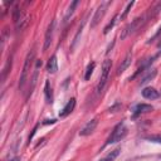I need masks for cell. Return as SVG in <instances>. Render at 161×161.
<instances>
[{
  "instance_id": "3957f363",
  "label": "cell",
  "mask_w": 161,
  "mask_h": 161,
  "mask_svg": "<svg viewBox=\"0 0 161 161\" xmlns=\"http://www.w3.org/2000/svg\"><path fill=\"white\" fill-rule=\"evenodd\" d=\"M111 68H112V62H111V59L103 60L102 70H101V77H99V82H98V84H97V87H96V91H97L98 94L103 91V88H104V86H106V83H107V80H108V75H109Z\"/></svg>"
},
{
  "instance_id": "e0dca14e",
  "label": "cell",
  "mask_w": 161,
  "mask_h": 161,
  "mask_svg": "<svg viewBox=\"0 0 161 161\" xmlns=\"http://www.w3.org/2000/svg\"><path fill=\"white\" fill-rule=\"evenodd\" d=\"M119 151H121V148L117 147V148L112 150L109 153H107V156H104L103 158H101V160H98V161H113V160L119 155Z\"/></svg>"
},
{
  "instance_id": "5b68a950",
  "label": "cell",
  "mask_w": 161,
  "mask_h": 161,
  "mask_svg": "<svg viewBox=\"0 0 161 161\" xmlns=\"http://www.w3.org/2000/svg\"><path fill=\"white\" fill-rule=\"evenodd\" d=\"M108 4H109V1H103V3L99 4V6L97 8V10H96V13H94V15L91 20V28H96L98 25V23L101 21V19L103 18V15L106 13V9H107Z\"/></svg>"
},
{
  "instance_id": "277c9868",
  "label": "cell",
  "mask_w": 161,
  "mask_h": 161,
  "mask_svg": "<svg viewBox=\"0 0 161 161\" xmlns=\"http://www.w3.org/2000/svg\"><path fill=\"white\" fill-rule=\"evenodd\" d=\"M126 135H127V128H126V126H125L123 122H119L118 125H116V127H114L113 131L111 132L109 137L107 138L106 145H111V143L118 142V141H121Z\"/></svg>"
},
{
  "instance_id": "5bb4252c",
  "label": "cell",
  "mask_w": 161,
  "mask_h": 161,
  "mask_svg": "<svg viewBox=\"0 0 161 161\" xmlns=\"http://www.w3.org/2000/svg\"><path fill=\"white\" fill-rule=\"evenodd\" d=\"M44 96H45L47 103H52L53 102V92H52V87H50L49 80H45V84H44Z\"/></svg>"
},
{
  "instance_id": "603a6c76",
  "label": "cell",
  "mask_w": 161,
  "mask_h": 161,
  "mask_svg": "<svg viewBox=\"0 0 161 161\" xmlns=\"http://www.w3.org/2000/svg\"><path fill=\"white\" fill-rule=\"evenodd\" d=\"M121 107H122L121 103H119V102H116L113 106H111V107L108 108V112H112V113H113V112H117L118 109H121Z\"/></svg>"
},
{
  "instance_id": "6da1fadb",
  "label": "cell",
  "mask_w": 161,
  "mask_h": 161,
  "mask_svg": "<svg viewBox=\"0 0 161 161\" xmlns=\"http://www.w3.org/2000/svg\"><path fill=\"white\" fill-rule=\"evenodd\" d=\"M150 19H152L151 18V15H150V13L147 11V13H145L143 15H141V16H137L136 19H133L130 24H127L125 28H123V30L121 31V39L123 40V39H126L127 36H130L131 34H133L135 31H137L140 28H142Z\"/></svg>"
},
{
  "instance_id": "ba28073f",
  "label": "cell",
  "mask_w": 161,
  "mask_h": 161,
  "mask_svg": "<svg viewBox=\"0 0 161 161\" xmlns=\"http://www.w3.org/2000/svg\"><path fill=\"white\" fill-rule=\"evenodd\" d=\"M152 109H153V107H152L151 104L140 103V104H137V106L133 108V114H132V117H133V118H136L137 116L143 114V113H147V112H151Z\"/></svg>"
},
{
  "instance_id": "52a82bcc",
  "label": "cell",
  "mask_w": 161,
  "mask_h": 161,
  "mask_svg": "<svg viewBox=\"0 0 161 161\" xmlns=\"http://www.w3.org/2000/svg\"><path fill=\"white\" fill-rule=\"evenodd\" d=\"M97 125H98V121L96 119V118H93V119H91V121H88L87 123H86V126L80 130V132H79V135L80 136H89L94 130H96V127H97Z\"/></svg>"
},
{
  "instance_id": "7c38bea8",
  "label": "cell",
  "mask_w": 161,
  "mask_h": 161,
  "mask_svg": "<svg viewBox=\"0 0 161 161\" xmlns=\"http://www.w3.org/2000/svg\"><path fill=\"white\" fill-rule=\"evenodd\" d=\"M142 96L146 98V99H156L160 97V92L156 91L153 87H146L142 89Z\"/></svg>"
},
{
  "instance_id": "83f0119b",
  "label": "cell",
  "mask_w": 161,
  "mask_h": 161,
  "mask_svg": "<svg viewBox=\"0 0 161 161\" xmlns=\"http://www.w3.org/2000/svg\"><path fill=\"white\" fill-rule=\"evenodd\" d=\"M10 161H20V158H19V157H14V158H11Z\"/></svg>"
},
{
  "instance_id": "ffe728a7",
  "label": "cell",
  "mask_w": 161,
  "mask_h": 161,
  "mask_svg": "<svg viewBox=\"0 0 161 161\" xmlns=\"http://www.w3.org/2000/svg\"><path fill=\"white\" fill-rule=\"evenodd\" d=\"M133 4H135V1H130V3L127 4V6H126V9L123 10V13H122V15H121V19H126V18H127V15H128V13H130V10L132 9V6H133Z\"/></svg>"
},
{
  "instance_id": "484cf974",
  "label": "cell",
  "mask_w": 161,
  "mask_h": 161,
  "mask_svg": "<svg viewBox=\"0 0 161 161\" xmlns=\"http://www.w3.org/2000/svg\"><path fill=\"white\" fill-rule=\"evenodd\" d=\"M38 126H39V125H36V126H35V127L33 128V132H31V135H29V141H31V138H33V136H34V135L36 133V128H38Z\"/></svg>"
},
{
  "instance_id": "cb8c5ba5",
  "label": "cell",
  "mask_w": 161,
  "mask_h": 161,
  "mask_svg": "<svg viewBox=\"0 0 161 161\" xmlns=\"http://www.w3.org/2000/svg\"><path fill=\"white\" fill-rule=\"evenodd\" d=\"M160 34H161V26H160V28H158V29H157V31H156V33H155V35H153V36H152V38H150V40H148V42H147V43H151V42H153V40H155V39H157V38H158V36H160Z\"/></svg>"
},
{
  "instance_id": "7a4b0ae2",
  "label": "cell",
  "mask_w": 161,
  "mask_h": 161,
  "mask_svg": "<svg viewBox=\"0 0 161 161\" xmlns=\"http://www.w3.org/2000/svg\"><path fill=\"white\" fill-rule=\"evenodd\" d=\"M34 58H35V52H34V49H31V50L28 53L26 58H25L24 67H23V70H21V74H20V79H19V89H20V91H21V89L24 88V86H25V82H26V78H28V73H29L30 67H31V64H33V62H34Z\"/></svg>"
},
{
  "instance_id": "d4e9b609",
  "label": "cell",
  "mask_w": 161,
  "mask_h": 161,
  "mask_svg": "<svg viewBox=\"0 0 161 161\" xmlns=\"http://www.w3.org/2000/svg\"><path fill=\"white\" fill-rule=\"evenodd\" d=\"M55 122H57V119H44L43 121V125H53Z\"/></svg>"
},
{
  "instance_id": "d6986e66",
  "label": "cell",
  "mask_w": 161,
  "mask_h": 161,
  "mask_svg": "<svg viewBox=\"0 0 161 161\" xmlns=\"http://www.w3.org/2000/svg\"><path fill=\"white\" fill-rule=\"evenodd\" d=\"M116 21H117V15H114V16L112 18V20H111V21H109V23H108V24L104 26V29H103V34H107V33H108V31H109V30H111V29L114 26Z\"/></svg>"
},
{
  "instance_id": "4fadbf2b",
  "label": "cell",
  "mask_w": 161,
  "mask_h": 161,
  "mask_svg": "<svg viewBox=\"0 0 161 161\" xmlns=\"http://www.w3.org/2000/svg\"><path fill=\"white\" fill-rule=\"evenodd\" d=\"M47 70L49 73H55L58 70V62H57V57L55 55H52L48 60V64H47Z\"/></svg>"
},
{
  "instance_id": "4316f807",
  "label": "cell",
  "mask_w": 161,
  "mask_h": 161,
  "mask_svg": "<svg viewBox=\"0 0 161 161\" xmlns=\"http://www.w3.org/2000/svg\"><path fill=\"white\" fill-rule=\"evenodd\" d=\"M157 49H158V52H157V54H156V55L158 57V55L161 54V39H160V43L157 44Z\"/></svg>"
},
{
  "instance_id": "ac0fdd59",
  "label": "cell",
  "mask_w": 161,
  "mask_h": 161,
  "mask_svg": "<svg viewBox=\"0 0 161 161\" xmlns=\"http://www.w3.org/2000/svg\"><path fill=\"white\" fill-rule=\"evenodd\" d=\"M94 67H96V63H94V62H91V63L87 65L86 73H84V80H89V78H91V75H92V73H93V70H94Z\"/></svg>"
},
{
  "instance_id": "f1b7e54d",
  "label": "cell",
  "mask_w": 161,
  "mask_h": 161,
  "mask_svg": "<svg viewBox=\"0 0 161 161\" xmlns=\"http://www.w3.org/2000/svg\"><path fill=\"white\" fill-rule=\"evenodd\" d=\"M160 160H161V155H160Z\"/></svg>"
},
{
  "instance_id": "2e32d148",
  "label": "cell",
  "mask_w": 161,
  "mask_h": 161,
  "mask_svg": "<svg viewBox=\"0 0 161 161\" xmlns=\"http://www.w3.org/2000/svg\"><path fill=\"white\" fill-rule=\"evenodd\" d=\"M84 24H86V19L82 21V25L78 28V31H77V34H75V35H74V38H73V42H72V45H70V52H72V50H74V48H75L77 43L79 42V36L82 35V31H83V26H84Z\"/></svg>"
},
{
  "instance_id": "8fae6325",
  "label": "cell",
  "mask_w": 161,
  "mask_h": 161,
  "mask_svg": "<svg viewBox=\"0 0 161 161\" xmlns=\"http://www.w3.org/2000/svg\"><path fill=\"white\" fill-rule=\"evenodd\" d=\"M131 62H132V53L131 52H128L127 54H126V57H125V59L121 62V64H119V67L117 68V74L119 75V74H122L128 67H130V64H131Z\"/></svg>"
},
{
  "instance_id": "7402d4cb",
  "label": "cell",
  "mask_w": 161,
  "mask_h": 161,
  "mask_svg": "<svg viewBox=\"0 0 161 161\" xmlns=\"http://www.w3.org/2000/svg\"><path fill=\"white\" fill-rule=\"evenodd\" d=\"M10 65H11V59H9V60H8V63H6V65L4 67V70H3V78H1V79H3V82H4V80H5V78H6V74H8V72H9L8 69H9V67H10Z\"/></svg>"
},
{
  "instance_id": "44dd1931",
  "label": "cell",
  "mask_w": 161,
  "mask_h": 161,
  "mask_svg": "<svg viewBox=\"0 0 161 161\" xmlns=\"http://www.w3.org/2000/svg\"><path fill=\"white\" fill-rule=\"evenodd\" d=\"M146 140H148L150 142H156V143H161V135H153V136H147Z\"/></svg>"
},
{
  "instance_id": "f546056e",
  "label": "cell",
  "mask_w": 161,
  "mask_h": 161,
  "mask_svg": "<svg viewBox=\"0 0 161 161\" xmlns=\"http://www.w3.org/2000/svg\"><path fill=\"white\" fill-rule=\"evenodd\" d=\"M160 93H161V91H160Z\"/></svg>"
},
{
  "instance_id": "30bf717a",
  "label": "cell",
  "mask_w": 161,
  "mask_h": 161,
  "mask_svg": "<svg viewBox=\"0 0 161 161\" xmlns=\"http://www.w3.org/2000/svg\"><path fill=\"white\" fill-rule=\"evenodd\" d=\"M74 107H75V98H70L68 102H67V104L60 109V112H59V117H67L68 114H70L72 113V111L74 109Z\"/></svg>"
},
{
  "instance_id": "9c48e42d",
  "label": "cell",
  "mask_w": 161,
  "mask_h": 161,
  "mask_svg": "<svg viewBox=\"0 0 161 161\" xmlns=\"http://www.w3.org/2000/svg\"><path fill=\"white\" fill-rule=\"evenodd\" d=\"M156 74H157V69H156V68H148V69L146 70V74H143V75L140 78L138 84H140V86H143V84L148 83L150 80H152V79L156 77Z\"/></svg>"
},
{
  "instance_id": "9a60e30c",
  "label": "cell",
  "mask_w": 161,
  "mask_h": 161,
  "mask_svg": "<svg viewBox=\"0 0 161 161\" xmlns=\"http://www.w3.org/2000/svg\"><path fill=\"white\" fill-rule=\"evenodd\" d=\"M79 4V1L78 0H74V1H72L70 3V5H69V8H68V10H67V13H65V15H64V23H67L69 19H70V16L73 15V13H74V10H75V8H77V5Z\"/></svg>"
},
{
  "instance_id": "8992f818",
  "label": "cell",
  "mask_w": 161,
  "mask_h": 161,
  "mask_svg": "<svg viewBox=\"0 0 161 161\" xmlns=\"http://www.w3.org/2000/svg\"><path fill=\"white\" fill-rule=\"evenodd\" d=\"M54 29H55V20H52L50 24L47 28L45 31V36H44V45H43V52H47L48 48L52 44V39H53V34H54Z\"/></svg>"
}]
</instances>
